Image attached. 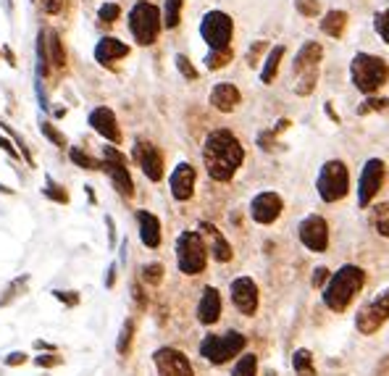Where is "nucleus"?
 Masks as SVG:
<instances>
[{"label": "nucleus", "mask_w": 389, "mask_h": 376, "mask_svg": "<svg viewBox=\"0 0 389 376\" xmlns=\"http://www.w3.org/2000/svg\"><path fill=\"white\" fill-rule=\"evenodd\" d=\"M105 224H108V237H111V245H116V226H114V219L105 216Z\"/></svg>", "instance_id": "nucleus-53"}, {"label": "nucleus", "mask_w": 389, "mask_h": 376, "mask_svg": "<svg viewBox=\"0 0 389 376\" xmlns=\"http://www.w3.org/2000/svg\"><path fill=\"white\" fill-rule=\"evenodd\" d=\"M90 126H92L100 137H105L108 142H121V129H119L116 114L111 108H105V106L95 108V111L90 114Z\"/></svg>", "instance_id": "nucleus-19"}, {"label": "nucleus", "mask_w": 389, "mask_h": 376, "mask_svg": "<svg viewBox=\"0 0 389 376\" xmlns=\"http://www.w3.org/2000/svg\"><path fill=\"white\" fill-rule=\"evenodd\" d=\"M316 190H318V198L323 202H337L342 200L347 190H350V171L342 161H326L321 166V174L316 179Z\"/></svg>", "instance_id": "nucleus-7"}, {"label": "nucleus", "mask_w": 389, "mask_h": 376, "mask_svg": "<svg viewBox=\"0 0 389 376\" xmlns=\"http://www.w3.org/2000/svg\"><path fill=\"white\" fill-rule=\"evenodd\" d=\"M24 360H27L24 353H11V356L6 358V366H19V363H24Z\"/></svg>", "instance_id": "nucleus-52"}, {"label": "nucleus", "mask_w": 389, "mask_h": 376, "mask_svg": "<svg viewBox=\"0 0 389 376\" xmlns=\"http://www.w3.org/2000/svg\"><path fill=\"white\" fill-rule=\"evenodd\" d=\"M347 13L345 11H326V16L321 19V32L326 37H334L340 40L345 35V29H347Z\"/></svg>", "instance_id": "nucleus-26"}, {"label": "nucleus", "mask_w": 389, "mask_h": 376, "mask_svg": "<svg viewBox=\"0 0 389 376\" xmlns=\"http://www.w3.org/2000/svg\"><path fill=\"white\" fill-rule=\"evenodd\" d=\"M181 6H184V0H166L163 3V27L166 29H176L181 21Z\"/></svg>", "instance_id": "nucleus-28"}, {"label": "nucleus", "mask_w": 389, "mask_h": 376, "mask_svg": "<svg viewBox=\"0 0 389 376\" xmlns=\"http://www.w3.org/2000/svg\"><path fill=\"white\" fill-rule=\"evenodd\" d=\"M282 208H285V202L276 193H261L250 202V216L256 224H274L282 216Z\"/></svg>", "instance_id": "nucleus-16"}, {"label": "nucleus", "mask_w": 389, "mask_h": 376, "mask_svg": "<svg viewBox=\"0 0 389 376\" xmlns=\"http://www.w3.org/2000/svg\"><path fill=\"white\" fill-rule=\"evenodd\" d=\"M245 161V147L229 129H213L203 145V164L210 179L229 182Z\"/></svg>", "instance_id": "nucleus-1"}, {"label": "nucleus", "mask_w": 389, "mask_h": 376, "mask_svg": "<svg viewBox=\"0 0 389 376\" xmlns=\"http://www.w3.org/2000/svg\"><path fill=\"white\" fill-rule=\"evenodd\" d=\"M247 345V337L239 332H227V334H208L200 342V356L210 363H227L229 358L239 356Z\"/></svg>", "instance_id": "nucleus-8"}, {"label": "nucleus", "mask_w": 389, "mask_h": 376, "mask_svg": "<svg viewBox=\"0 0 389 376\" xmlns=\"http://www.w3.org/2000/svg\"><path fill=\"white\" fill-rule=\"evenodd\" d=\"M256 371H258V358L253 356V353H247V356H242L237 360L232 376H256Z\"/></svg>", "instance_id": "nucleus-34"}, {"label": "nucleus", "mask_w": 389, "mask_h": 376, "mask_svg": "<svg viewBox=\"0 0 389 376\" xmlns=\"http://www.w3.org/2000/svg\"><path fill=\"white\" fill-rule=\"evenodd\" d=\"M239 95L237 85H232V82H219V85L210 90V106L221 111V114H229V111H234L239 106Z\"/></svg>", "instance_id": "nucleus-20"}, {"label": "nucleus", "mask_w": 389, "mask_h": 376, "mask_svg": "<svg viewBox=\"0 0 389 376\" xmlns=\"http://www.w3.org/2000/svg\"><path fill=\"white\" fill-rule=\"evenodd\" d=\"M321 58H323V48H321V42H316V40H308L303 48L297 50L294 63H292V79H294L292 90L297 95H311L316 90Z\"/></svg>", "instance_id": "nucleus-4"}, {"label": "nucleus", "mask_w": 389, "mask_h": 376, "mask_svg": "<svg viewBox=\"0 0 389 376\" xmlns=\"http://www.w3.org/2000/svg\"><path fill=\"white\" fill-rule=\"evenodd\" d=\"M371 219H373V226H376V231H379L381 237H389V202L376 205L373 213H371Z\"/></svg>", "instance_id": "nucleus-32"}, {"label": "nucleus", "mask_w": 389, "mask_h": 376, "mask_svg": "<svg viewBox=\"0 0 389 376\" xmlns=\"http://www.w3.org/2000/svg\"><path fill=\"white\" fill-rule=\"evenodd\" d=\"M35 363H37L40 368H42V366L50 368V366H61V363H64V358H58V356H40Z\"/></svg>", "instance_id": "nucleus-48"}, {"label": "nucleus", "mask_w": 389, "mask_h": 376, "mask_svg": "<svg viewBox=\"0 0 389 376\" xmlns=\"http://www.w3.org/2000/svg\"><path fill=\"white\" fill-rule=\"evenodd\" d=\"M363 284H366V271L361 266H342L337 274H332V281L323 289V303L340 313L355 300Z\"/></svg>", "instance_id": "nucleus-3"}, {"label": "nucleus", "mask_w": 389, "mask_h": 376, "mask_svg": "<svg viewBox=\"0 0 389 376\" xmlns=\"http://www.w3.org/2000/svg\"><path fill=\"white\" fill-rule=\"evenodd\" d=\"M68 158H71V164H76L79 169H87V171H100V169H103L100 161H95L92 155L82 153L79 147H71V150H68Z\"/></svg>", "instance_id": "nucleus-31"}, {"label": "nucleus", "mask_w": 389, "mask_h": 376, "mask_svg": "<svg viewBox=\"0 0 389 376\" xmlns=\"http://www.w3.org/2000/svg\"><path fill=\"white\" fill-rule=\"evenodd\" d=\"M132 295H134V300H137V303H140V308H145V298H143V289L137 287V284H134V287H132Z\"/></svg>", "instance_id": "nucleus-54"}, {"label": "nucleus", "mask_w": 389, "mask_h": 376, "mask_svg": "<svg viewBox=\"0 0 389 376\" xmlns=\"http://www.w3.org/2000/svg\"><path fill=\"white\" fill-rule=\"evenodd\" d=\"M384 176H387L384 161H381V158H369L361 171V182H358V205H361V208H366V205L379 195L381 184H384Z\"/></svg>", "instance_id": "nucleus-12"}, {"label": "nucleus", "mask_w": 389, "mask_h": 376, "mask_svg": "<svg viewBox=\"0 0 389 376\" xmlns=\"http://www.w3.org/2000/svg\"><path fill=\"white\" fill-rule=\"evenodd\" d=\"M219 316H221V295H219V289L205 287V289H203V298H200V305H198L200 324L210 327V324H216V321H219Z\"/></svg>", "instance_id": "nucleus-22"}, {"label": "nucleus", "mask_w": 389, "mask_h": 376, "mask_svg": "<svg viewBox=\"0 0 389 376\" xmlns=\"http://www.w3.org/2000/svg\"><path fill=\"white\" fill-rule=\"evenodd\" d=\"M143 279L148 284H161L163 281V266L161 263H148L143 269Z\"/></svg>", "instance_id": "nucleus-43"}, {"label": "nucleus", "mask_w": 389, "mask_h": 376, "mask_svg": "<svg viewBox=\"0 0 389 376\" xmlns=\"http://www.w3.org/2000/svg\"><path fill=\"white\" fill-rule=\"evenodd\" d=\"M103 169H105V174L111 176L116 193L124 195V198H132L134 182H132L129 169H126V155L119 153L116 147H103Z\"/></svg>", "instance_id": "nucleus-10"}, {"label": "nucleus", "mask_w": 389, "mask_h": 376, "mask_svg": "<svg viewBox=\"0 0 389 376\" xmlns=\"http://www.w3.org/2000/svg\"><path fill=\"white\" fill-rule=\"evenodd\" d=\"M0 150H3V153H8L13 161H19V158H21L19 147H13V142H11L8 137H3V135H0Z\"/></svg>", "instance_id": "nucleus-46"}, {"label": "nucleus", "mask_w": 389, "mask_h": 376, "mask_svg": "<svg viewBox=\"0 0 389 376\" xmlns=\"http://www.w3.org/2000/svg\"><path fill=\"white\" fill-rule=\"evenodd\" d=\"M129 56V45L121 42L119 37H103L100 42L95 45V61L97 63H114V61H121V58Z\"/></svg>", "instance_id": "nucleus-21"}, {"label": "nucleus", "mask_w": 389, "mask_h": 376, "mask_svg": "<svg viewBox=\"0 0 389 376\" xmlns=\"http://www.w3.org/2000/svg\"><path fill=\"white\" fill-rule=\"evenodd\" d=\"M64 8V0H42V11L45 13H58Z\"/></svg>", "instance_id": "nucleus-51"}, {"label": "nucleus", "mask_w": 389, "mask_h": 376, "mask_svg": "<svg viewBox=\"0 0 389 376\" xmlns=\"http://www.w3.org/2000/svg\"><path fill=\"white\" fill-rule=\"evenodd\" d=\"M53 295H56V300L66 303V305H71V308H74V305H79V295H76V292H61V289H56Z\"/></svg>", "instance_id": "nucleus-47"}, {"label": "nucleus", "mask_w": 389, "mask_h": 376, "mask_svg": "<svg viewBox=\"0 0 389 376\" xmlns=\"http://www.w3.org/2000/svg\"><path fill=\"white\" fill-rule=\"evenodd\" d=\"M292 366L297 371V376H316V368H313V358L308 350H297L292 358Z\"/></svg>", "instance_id": "nucleus-30"}, {"label": "nucleus", "mask_w": 389, "mask_h": 376, "mask_svg": "<svg viewBox=\"0 0 389 376\" xmlns=\"http://www.w3.org/2000/svg\"><path fill=\"white\" fill-rule=\"evenodd\" d=\"M326 279H329V269L318 266V269L313 271V287H323V281Z\"/></svg>", "instance_id": "nucleus-50"}, {"label": "nucleus", "mask_w": 389, "mask_h": 376, "mask_svg": "<svg viewBox=\"0 0 389 376\" xmlns=\"http://www.w3.org/2000/svg\"><path fill=\"white\" fill-rule=\"evenodd\" d=\"M195 179H198V171L192 164H179L174 171H171V195L176 200H190L192 193H195Z\"/></svg>", "instance_id": "nucleus-18"}, {"label": "nucleus", "mask_w": 389, "mask_h": 376, "mask_svg": "<svg viewBox=\"0 0 389 376\" xmlns=\"http://www.w3.org/2000/svg\"><path fill=\"white\" fill-rule=\"evenodd\" d=\"M132 334H134V324H132V321H126V324L121 327V334H119V345H116L119 356H126V353H129V345H132Z\"/></svg>", "instance_id": "nucleus-39"}, {"label": "nucleus", "mask_w": 389, "mask_h": 376, "mask_svg": "<svg viewBox=\"0 0 389 376\" xmlns=\"http://www.w3.org/2000/svg\"><path fill=\"white\" fill-rule=\"evenodd\" d=\"M200 234H205V237H208L210 255L219 260V263H229V260H232V245H229L227 237H224V234H221L213 224H208V222L200 224Z\"/></svg>", "instance_id": "nucleus-23"}, {"label": "nucleus", "mask_w": 389, "mask_h": 376, "mask_svg": "<svg viewBox=\"0 0 389 376\" xmlns=\"http://www.w3.org/2000/svg\"><path fill=\"white\" fill-rule=\"evenodd\" d=\"M350 79L355 90L363 95H376L381 87L389 82V63L373 53H355L350 63Z\"/></svg>", "instance_id": "nucleus-2"}, {"label": "nucleus", "mask_w": 389, "mask_h": 376, "mask_svg": "<svg viewBox=\"0 0 389 376\" xmlns=\"http://www.w3.org/2000/svg\"><path fill=\"white\" fill-rule=\"evenodd\" d=\"M387 318H389V289H381L376 298L358 310L355 327H358V332H363V334H373Z\"/></svg>", "instance_id": "nucleus-11"}, {"label": "nucleus", "mask_w": 389, "mask_h": 376, "mask_svg": "<svg viewBox=\"0 0 389 376\" xmlns=\"http://www.w3.org/2000/svg\"><path fill=\"white\" fill-rule=\"evenodd\" d=\"M161 27H163V16L152 3H148V0L134 3V8L129 11V32H132L137 45H143V48L152 45V42L158 40Z\"/></svg>", "instance_id": "nucleus-5"}, {"label": "nucleus", "mask_w": 389, "mask_h": 376, "mask_svg": "<svg viewBox=\"0 0 389 376\" xmlns=\"http://www.w3.org/2000/svg\"><path fill=\"white\" fill-rule=\"evenodd\" d=\"M274 132H263V135L258 137V142H261V147H263V150H274L276 147V142H274Z\"/></svg>", "instance_id": "nucleus-49"}, {"label": "nucleus", "mask_w": 389, "mask_h": 376, "mask_svg": "<svg viewBox=\"0 0 389 376\" xmlns=\"http://www.w3.org/2000/svg\"><path fill=\"white\" fill-rule=\"evenodd\" d=\"M234 35V21L224 11H208L200 21V37L210 50H227Z\"/></svg>", "instance_id": "nucleus-9"}, {"label": "nucleus", "mask_w": 389, "mask_h": 376, "mask_svg": "<svg viewBox=\"0 0 389 376\" xmlns=\"http://www.w3.org/2000/svg\"><path fill=\"white\" fill-rule=\"evenodd\" d=\"M42 195L56 202H68V193L53 179V176H45V190H42Z\"/></svg>", "instance_id": "nucleus-35"}, {"label": "nucleus", "mask_w": 389, "mask_h": 376, "mask_svg": "<svg viewBox=\"0 0 389 376\" xmlns=\"http://www.w3.org/2000/svg\"><path fill=\"white\" fill-rule=\"evenodd\" d=\"M294 8H297V13L305 16V19H316V16L321 13V3H318V0H294Z\"/></svg>", "instance_id": "nucleus-36"}, {"label": "nucleus", "mask_w": 389, "mask_h": 376, "mask_svg": "<svg viewBox=\"0 0 389 376\" xmlns=\"http://www.w3.org/2000/svg\"><path fill=\"white\" fill-rule=\"evenodd\" d=\"M205 68L208 71H219V68H224V66H229L232 63V48H227V50H208V56H205Z\"/></svg>", "instance_id": "nucleus-29"}, {"label": "nucleus", "mask_w": 389, "mask_h": 376, "mask_svg": "<svg viewBox=\"0 0 389 376\" xmlns=\"http://www.w3.org/2000/svg\"><path fill=\"white\" fill-rule=\"evenodd\" d=\"M176 263H179L181 274H187V277H195V274H200V271L205 269L208 248H205L200 231L187 229L179 234V240H176Z\"/></svg>", "instance_id": "nucleus-6"}, {"label": "nucleus", "mask_w": 389, "mask_h": 376, "mask_svg": "<svg viewBox=\"0 0 389 376\" xmlns=\"http://www.w3.org/2000/svg\"><path fill=\"white\" fill-rule=\"evenodd\" d=\"M282 58H285V45L268 48V56H266V61H263V71H261V82H263V85H271L276 79V71H279Z\"/></svg>", "instance_id": "nucleus-27"}, {"label": "nucleus", "mask_w": 389, "mask_h": 376, "mask_svg": "<svg viewBox=\"0 0 389 376\" xmlns=\"http://www.w3.org/2000/svg\"><path fill=\"white\" fill-rule=\"evenodd\" d=\"M389 108V100L387 97H376V95H369L358 106V116H366V114H376V111H387Z\"/></svg>", "instance_id": "nucleus-33"}, {"label": "nucleus", "mask_w": 389, "mask_h": 376, "mask_svg": "<svg viewBox=\"0 0 389 376\" xmlns=\"http://www.w3.org/2000/svg\"><path fill=\"white\" fill-rule=\"evenodd\" d=\"M174 61H176V68H179V74H181V77H184V79H190V82H195V79H198V68H195V66H192V63H190V58H187V56H181V53H179V56L174 58Z\"/></svg>", "instance_id": "nucleus-42"}, {"label": "nucleus", "mask_w": 389, "mask_h": 376, "mask_svg": "<svg viewBox=\"0 0 389 376\" xmlns=\"http://www.w3.org/2000/svg\"><path fill=\"white\" fill-rule=\"evenodd\" d=\"M0 193H6V195H11V193H13V190H8V187H3V184H0Z\"/></svg>", "instance_id": "nucleus-57"}, {"label": "nucleus", "mask_w": 389, "mask_h": 376, "mask_svg": "<svg viewBox=\"0 0 389 376\" xmlns=\"http://www.w3.org/2000/svg\"><path fill=\"white\" fill-rule=\"evenodd\" d=\"M155 368H158V374L161 376H195L190 366V358L179 353V350H174V347H161V350H155Z\"/></svg>", "instance_id": "nucleus-14"}, {"label": "nucleus", "mask_w": 389, "mask_h": 376, "mask_svg": "<svg viewBox=\"0 0 389 376\" xmlns=\"http://www.w3.org/2000/svg\"><path fill=\"white\" fill-rule=\"evenodd\" d=\"M263 50H268L266 40H258V42H253V48L247 50V63H250V66H258V61H261V53H263Z\"/></svg>", "instance_id": "nucleus-45"}, {"label": "nucleus", "mask_w": 389, "mask_h": 376, "mask_svg": "<svg viewBox=\"0 0 389 376\" xmlns=\"http://www.w3.org/2000/svg\"><path fill=\"white\" fill-rule=\"evenodd\" d=\"M0 126H3V129H6V132H8V135L13 137V142L19 145L21 158H24L27 164H32V153H29V147H27V142H24V137H21L19 132H13V129H11V124H6V121H0Z\"/></svg>", "instance_id": "nucleus-44"}, {"label": "nucleus", "mask_w": 389, "mask_h": 376, "mask_svg": "<svg viewBox=\"0 0 389 376\" xmlns=\"http://www.w3.org/2000/svg\"><path fill=\"white\" fill-rule=\"evenodd\" d=\"M300 242H303L308 250L313 253H323L329 248V224L323 222L321 216H308L300 222Z\"/></svg>", "instance_id": "nucleus-13"}, {"label": "nucleus", "mask_w": 389, "mask_h": 376, "mask_svg": "<svg viewBox=\"0 0 389 376\" xmlns=\"http://www.w3.org/2000/svg\"><path fill=\"white\" fill-rule=\"evenodd\" d=\"M137 222H140V240L148 248H158L161 245V222L158 216L148 211H137Z\"/></svg>", "instance_id": "nucleus-24"}, {"label": "nucleus", "mask_w": 389, "mask_h": 376, "mask_svg": "<svg viewBox=\"0 0 389 376\" xmlns=\"http://www.w3.org/2000/svg\"><path fill=\"white\" fill-rule=\"evenodd\" d=\"M27 281H29L27 274H24V277H19V279L11 281L8 289H6V292H3V298H0V305H8V303H11L13 298H19V292H21L24 287H27Z\"/></svg>", "instance_id": "nucleus-37"}, {"label": "nucleus", "mask_w": 389, "mask_h": 376, "mask_svg": "<svg viewBox=\"0 0 389 376\" xmlns=\"http://www.w3.org/2000/svg\"><path fill=\"white\" fill-rule=\"evenodd\" d=\"M134 161L140 164L143 174L150 182H161L163 179V155L152 142L137 140V142H134Z\"/></svg>", "instance_id": "nucleus-15"}, {"label": "nucleus", "mask_w": 389, "mask_h": 376, "mask_svg": "<svg viewBox=\"0 0 389 376\" xmlns=\"http://www.w3.org/2000/svg\"><path fill=\"white\" fill-rule=\"evenodd\" d=\"M97 16H100L103 24H114V21L121 16V6H119V3H105V6H100Z\"/></svg>", "instance_id": "nucleus-41"}, {"label": "nucleus", "mask_w": 389, "mask_h": 376, "mask_svg": "<svg viewBox=\"0 0 389 376\" xmlns=\"http://www.w3.org/2000/svg\"><path fill=\"white\" fill-rule=\"evenodd\" d=\"M35 347H37V350H53V345H48V342H42V339H37V342H35Z\"/></svg>", "instance_id": "nucleus-56"}, {"label": "nucleus", "mask_w": 389, "mask_h": 376, "mask_svg": "<svg viewBox=\"0 0 389 376\" xmlns=\"http://www.w3.org/2000/svg\"><path fill=\"white\" fill-rule=\"evenodd\" d=\"M232 303L237 305L239 313L253 316L258 310V287L250 277H239L232 281Z\"/></svg>", "instance_id": "nucleus-17"}, {"label": "nucleus", "mask_w": 389, "mask_h": 376, "mask_svg": "<svg viewBox=\"0 0 389 376\" xmlns=\"http://www.w3.org/2000/svg\"><path fill=\"white\" fill-rule=\"evenodd\" d=\"M42 42H45V56H48V63L56 68L66 66V50H64V42H61V35L56 29H42Z\"/></svg>", "instance_id": "nucleus-25"}, {"label": "nucleus", "mask_w": 389, "mask_h": 376, "mask_svg": "<svg viewBox=\"0 0 389 376\" xmlns=\"http://www.w3.org/2000/svg\"><path fill=\"white\" fill-rule=\"evenodd\" d=\"M114 281H116V263L108 269V279H105V287H114Z\"/></svg>", "instance_id": "nucleus-55"}, {"label": "nucleus", "mask_w": 389, "mask_h": 376, "mask_svg": "<svg viewBox=\"0 0 389 376\" xmlns=\"http://www.w3.org/2000/svg\"><path fill=\"white\" fill-rule=\"evenodd\" d=\"M40 132L48 137L53 145H58V147H64V145H66V137H64V132H58V129L50 124V121H40Z\"/></svg>", "instance_id": "nucleus-40"}, {"label": "nucleus", "mask_w": 389, "mask_h": 376, "mask_svg": "<svg viewBox=\"0 0 389 376\" xmlns=\"http://www.w3.org/2000/svg\"><path fill=\"white\" fill-rule=\"evenodd\" d=\"M373 29H376V35L389 45V8L379 11V13L373 16Z\"/></svg>", "instance_id": "nucleus-38"}]
</instances>
